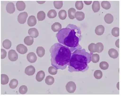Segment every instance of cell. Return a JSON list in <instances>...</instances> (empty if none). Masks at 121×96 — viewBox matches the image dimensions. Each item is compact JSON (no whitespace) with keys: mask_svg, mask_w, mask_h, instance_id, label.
Listing matches in <instances>:
<instances>
[{"mask_svg":"<svg viewBox=\"0 0 121 96\" xmlns=\"http://www.w3.org/2000/svg\"><path fill=\"white\" fill-rule=\"evenodd\" d=\"M80 28L73 24H69L65 28L61 29L56 35L59 43L68 47L72 52L82 48L79 45L82 36Z\"/></svg>","mask_w":121,"mask_h":96,"instance_id":"cell-1","label":"cell"},{"mask_svg":"<svg viewBox=\"0 0 121 96\" xmlns=\"http://www.w3.org/2000/svg\"><path fill=\"white\" fill-rule=\"evenodd\" d=\"M50 52L53 67L63 70L69 65L72 53L68 47L59 43H56L51 46Z\"/></svg>","mask_w":121,"mask_h":96,"instance_id":"cell-2","label":"cell"},{"mask_svg":"<svg viewBox=\"0 0 121 96\" xmlns=\"http://www.w3.org/2000/svg\"><path fill=\"white\" fill-rule=\"evenodd\" d=\"M91 55L84 49H78L72 53L68 71L73 72H84L89 69L88 64L91 61Z\"/></svg>","mask_w":121,"mask_h":96,"instance_id":"cell-3","label":"cell"},{"mask_svg":"<svg viewBox=\"0 0 121 96\" xmlns=\"http://www.w3.org/2000/svg\"><path fill=\"white\" fill-rule=\"evenodd\" d=\"M66 90L70 93H73L75 91L76 85L73 82L70 81L68 82L66 85Z\"/></svg>","mask_w":121,"mask_h":96,"instance_id":"cell-4","label":"cell"},{"mask_svg":"<svg viewBox=\"0 0 121 96\" xmlns=\"http://www.w3.org/2000/svg\"><path fill=\"white\" fill-rule=\"evenodd\" d=\"M28 17V14L26 12L20 13L18 16L17 20L19 24H24L25 23L27 18Z\"/></svg>","mask_w":121,"mask_h":96,"instance_id":"cell-5","label":"cell"},{"mask_svg":"<svg viewBox=\"0 0 121 96\" xmlns=\"http://www.w3.org/2000/svg\"><path fill=\"white\" fill-rule=\"evenodd\" d=\"M8 57L9 59L12 61H15L18 58V55L14 50H11L9 52Z\"/></svg>","mask_w":121,"mask_h":96,"instance_id":"cell-6","label":"cell"},{"mask_svg":"<svg viewBox=\"0 0 121 96\" xmlns=\"http://www.w3.org/2000/svg\"><path fill=\"white\" fill-rule=\"evenodd\" d=\"M16 50L20 54H24L26 53L28 49L23 44H18L16 47Z\"/></svg>","mask_w":121,"mask_h":96,"instance_id":"cell-7","label":"cell"},{"mask_svg":"<svg viewBox=\"0 0 121 96\" xmlns=\"http://www.w3.org/2000/svg\"><path fill=\"white\" fill-rule=\"evenodd\" d=\"M27 59L29 62L31 63H33L36 61L37 57L34 53L31 52L28 53L27 55Z\"/></svg>","mask_w":121,"mask_h":96,"instance_id":"cell-8","label":"cell"},{"mask_svg":"<svg viewBox=\"0 0 121 96\" xmlns=\"http://www.w3.org/2000/svg\"><path fill=\"white\" fill-rule=\"evenodd\" d=\"M35 72V69L32 65H30L26 68L25 70V73L29 76L33 75Z\"/></svg>","mask_w":121,"mask_h":96,"instance_id":"cell-9","label":"cell"},{"mask_svg":"<svg viewBox=\"0 0 121 96\" xmlns=\"http://www.w3.org/2000/svg\"><path fill=\"white\" fill-rule=\"evenodd\" d=\"M6 10L8 13L13 14L15 10L14 4L12 2H10L7 4L6 7Z\"/></svg>","mask_w":121,"mask_h":96,"instance_id":"cell-10","label":"cell"},{"mask_svg":"<svg viewBox=\"0 0 121 96\" xmlns=\"http://www.w3.org/2000/svg\"><path fill=\"white\" fill-rule=\"evenodd\" d=\"M37 20L35 16H31L28 18L27 24L30 27L34 26L36 24Z\"/></svg>","mask_w":121,"mask_h":96,"instance_id":"cell-11","label":"cell"},{"mask_svg":"<svg viewBox=\"0 0 121 96\" xmlns=\"http://www.w3.org/2000/svg\"><path fill=\"white\" fill-rule=\"evenodd\" d=\"M28 33L30 36L34 38H36L39 36L38 30L35 28H30L28 31Z\"/></svg>","mask_w":121,"mask_h":96,"instance_id":"cell-12","label":"cell"},{"mask_svg":"<svg viewBox=\"0 0 121 96\" xmlns=\"http://www.w3.org/2000/svg\"><path fill=\"white\" fill-rule=\"evenodd\" d=\"M108 54L112 58L116 59L118 56V52L116 50L114 49H110L108 51Z\"/></svg>","mask_w":121,"mask_h":96,"instance_id":"cell-13","label":"cell"},{"mask_svg":"<svg viewBox=\"0 0 121 96\" xmlns=\"http://www.w3.org/2000/svg\"><path fill=\"white\" fill-rule=\"evenodd\" d=\"M104 28L102 25H99L95 28V32L96 35L98 36L102 35L104 32Z\"/></svg>","mask_w":121,"mask_h":96,"instance_id":"cell-14","label":"cell"},{"mask_svg":"<svg viewBox=\"0 0 121 96\" xmlns=\"http://www.w3.org/2000/svg\"><path fill=\"white\" fill-rule=\"evenodd\" d=\"M16 8L19 11L24 10L26 8V5L24 2L22 1H17L16 4Z\"/></svg>","mask_w":121,"mask_h":96,"instance_id":"cell-15","label":"cell"},{"mask_svg":"<svg viewBox=\"0 0 121 96\" xmlns=\"http://www.w3.org/2000/svg\"><path fill=\"white\" fill-rule=\"evenodd\" d=\"M45 76V73L43 71H40L37 72L36 76V79L37 81L41 82L44 79Z\"/></svg>","mask_w":121,"mask_h":96,"instance_id":"cell-16","label":"cell"},{"mask_svg":"<svg viewBox=\"0 0 121 96\" xmlns=\"http://www.w3.org/2000/svg\"><path fill=\"white\" fill-rule=\"evenodd\" d=\"M62 26V25L59 23H54L52 26V30L54 32H59L61 29Z\"/></svg>","mask_w":121,"mask_h":96,"instance_id":"cell-17","label":"cell"},{"mask_svg":"<svg viewBox=\"0 0 121 96\" xmlns=\"http://www.w3.org/2000/svg\"><path fill=\"white\" fill-rule=\"evenodd\" d=\"M75 17L78 21H81L85 18V15L83 12H76L75 14Z\"/></svg>","mask_w":121,"mask_h":96,"instance_id":"cell-18","label":"cell"},{"mask_svg":"<svg viewBox=\"0 0 121 96\" xmlns=\"http://www.w3.org/2000/svg\"><path fill=\"white\" fill-rule=\"evenodd\" d=\"M24 42L27 46H31L34 42L33 38L30 36H27L24 39Z\"/></svg>","mask_w":121,"mask_h":96,"instance_id":"cell-19","label":"cell"},{"mask_svg":"<svg viewBox=\"0 0 121 96\" xmlns=\"http://www.w3.org/2000/svg\"><path fill=\"white\" fill-rule=\"evenodd\" d=\"M9 79L7 75L5 74L1 75V83L2 85H6L8 84Z\"/></svg>","mask_w":121,"mask_h":96,"instance_id":"cell-20","label":"cell"},{"mask_svg":"<svg viewBox=\"0 0 121 96\" xmlns=\"http://www.w3.org/2000/svg\"><path fill=\"white\" fill-rule=\"evenodd\" d=\"M104 20L105 22L108 24H111L113 21V16L112 14H107L104 17Z\"/></svg>","mask_w":121,"mask_h":96,"instance_id":"cell-21","label":"cell"},{"mask_svg":"<svg viewBox=\"0 0 121 96\" xmlns=\"http://www.w3.org/2000/svg\"><path fill=\"white\" fill-rule=\"evenodd\" d=\"M92 9L94 12H97L100 9V5L99 1H95L93 2L92 5Z\"/></svg>","mask_w":121,"mask_h":96,"instance_id":"cell-22","label":"cell"},{"mask_svg":"<svg viewBox=\"0 0 121 96\" xmlns=\"http://www.w3.org/2000/svg\"><path fill=\"white\" fill-rule=\"evenodd\" d=\"M36 53L39 57L41 58L45 54V50L42 47H39L36 49Z\"/></svg>","mask_w":121,"mask_h":96,"instance_id":"cell-23","label":"cell"},{"mask_svg":"<svg viewBox=\"0 0 121 96\" xmlns=\"http://www.w3.org/2000/svg\"><path fill=\"white\" fill-rule=\"evenodd\" d=\"M91 55V61L94 63H97L100 60V56L97 54H93V53H90Z\"/></svg>","mask_w":121,"mask_h":96,"instance_id":"cell-24","label":"cell"},{"mask_svg":"<svg viewBox=\"0 0 121 96\" xmlns=\"http://www.w3.org/2000/svg\"><path fill=\"white\" fill-rule=\"evenodd\" d=\"M76 12V10L74 8H70L68 10V16L71 19H73L75 18V14Z\"/></svg>","mask_w":121,"mask_h":96,"instance_id":"cell-25","label":"cell"},{"mask_svg":"<svg viewBox=\"0 0 121 96\" xmlns=\"http://www.w3.org/2000/svg\"><path fill=\"white\" fill-rule=\"evenodd\" d=\"M3 46L5 49H9L12 46V42L9 39H6L3 42Z\"/></svg>","mask_w":121,"mask_h":96,"instance_id":"cell-26","label":"cell"},{"mask_svg":"<svg viewBox=\"0 0 121 96\" xmlns=\"http://www.w3.org/2000/svg\"><path fill=\"white\" fill-rule=\"evenodd\" d=\"M46 15L43 11H40L37 14V18L39 21H42L45 18Z\"/></svg>","mask_w":121,"mask_h":96,"instance_id":"cell-27","label":"cell"},{"mask_svg":"<svg viewBox=\"0 0 121 96\" xmlns=\"http://www.w3.org/2000/svg\"><path fill=\"white\" fill-rule=\"evenodd\" d=\"M54 79L53 77L50 76H48L45 80V83L48 85H52L54 82Z\"/></svg>","mask_w":121,"mask_h":96,"instance_id":"cell-28","label":"cell"},{"mask_svg":"<svg viewBox=\"0 0 121 96\" xmlns=\"http://www.w3.org/2000/svg\"><path fill=\"white\" fill-rule=\"evenodd\" d=\"M18 85V81L16 79H13L10 81L9 84L10 88L12 89H15Z\"/></svg>","mask_w":121,"mask_h":96,"instance_id":"cell-29","label":"cell"},{"mask_svg":"<svg viewBox=\"0 0 121 96\" xmlns=\"http://www.w3.org/2000/svg\"><path fill=\"white\" fill-rule=\"evenodd\" d=\"M67 16L66 12L65 10H61L59 12V17L61 20H65Z\"/></svg>","mask_w":121,"mask_h":96,"instance_id":"cell-30","label":"cell"},{"mask_svg":"<svg viewBox=\"0 0 121 96\" xmlns=\"http://www.w3.org/2000/svg\"><path fill=\"white\" fill-rule=\"evenodd\" d=\"M48 17L50 18H54L56 16L57 12L54 9H51L48 12Z\"/></svg>","mask_w":121,"mask_h":96,"instance_id":"cell-31","label":"cell"},{"mask_svg":"<svg viewBox=\"0 0 121 96\" xmlns=\"http://www.w3.org/2000/svg\"><path fill=\"white\" fill-rule=\"evenodd\" d=\"M101 5L103 8L106 10L109 9L111 7L110 3L107 1H102Z\"/></svg>","mask_w":121,"mask_h":96,"instance_id":"cell-32","label":"cell"},{"mask_svg":"<svg viewBox=\"0 0 121 96\" xmlns=\"http://www.w3.org/2000/svg\"><path fill=\"white\" fill-rule=\"evenodd\" d=\"M94 76L97 79H100L103 77V73L100 70H97L95 71L94 73Z\"/></svg>","mask_w":121,"mask_h":96,"instance_id":"cell-33","label":"cell"},{"mask_svg":"<svg viewBox=\"0 0 121 96\" xmlns=\"http://www.w3.org/2000/svg\"><path fill=\"white\" fill-rule=\"evenodd\" d=\"M96 52L100 53L104 50V46L103 44L101 42H98L96 44Z\"/></svg>","mask_w":121,"mask_h":96,"instance_id":"cell-34","label":"cell"},{"mask_svg":"<svg viewBox=\"0 0 121 96\" xmlns=\"http://www.w3.org/2000/svg\"><path fill=\"white\" fill-rule=\"evenodd\" d=\"M112 35L115 37H118L119 36V29L118 27L113 28L112 31Z\"/></svg>","mask_w":121,"mask_h":96,"instance_id":"cell-35","label":"cell"},{"mask_svg":"<svg viewBox=\"0 0 121 96\" xmlns=\"http://www.w3.org/2000/svg\"><path fill=\"white\" fill-rule=\"evenodd\" d=\"M89 51L91 53H95L96 52V45L94 43L90 44L88 46Z\"/></svg>","mask_w":121,"mask_h":96,"instance_id":"cell-36","label":"cell"},{"mask_svg":"<svg viewBox=\"0 0 121 96\" xmlns=\"http://www.w3.org/2000/svg\"><path fill=\"white\" fill-rule=\"evenodd\" d=\"M75 7L77 9L81 10L82 9L83 7V4L82 1H77L75 4Z\"/></svg>","mask_w":121,"mask_h":96,"instance_id":"cell-37","label":"cell"},{"mask_svg":"<svg viewBox=\"0 0 121 96\" xmlns=\"http://www.w3.org/2000/svg\"><path fill=\"white\" fill-rule=\"evenodd\" d=\"M28 89L27 87L25 85L21 86L19 89V91L21 94H24L27 92Z\"/></svg>","mask_w":121,"mask_h":96,"instance_id":"cell-38","label":"cell"},{"mask_svg":"<svg viewBox=\"0 0 121 96\" xmlns=\"http://www.w3.org/2000/svg\"><path fill=\"white\" fill-rule=\"evenodd\" d=\"M109 64L107 62L105 61L101 62L99 64L100 68L103 70H106L109 68Z\"/></svg>","mask_w":121,"mask_h":96,"instance_id":"cell-39","label":"cell"},{"mask_svg":"<svg viewBox=\"0 0 121 96\" xmlns=\"http://www.w3.org/2000/svg\"><path fill=\"white\" fill-rule=\"evenodd\" d=\"M54 5L55 8L57 9H60L62 7L63 3L62 1H54Z\"/></svg>","mask_w":121,"mask_h":96,"instance_id":"cell-40","label":"cell"},{"mask_svg":"<svg viewBox=\"0 0 121 96\" xmlns=\"http://www.w3.org/2000/svg\"><path fill=\"white\" fill-rule=\"evenodd\" d=\"M48 72L52 75H55L56 74L57 72V69L54 67H50L48 69Z\"/></svg>","mask_w":121,"mask_h":96,"instance_id":"cell-41","label":"cell"},{"mask_svg":"<svg viewBox=\"0 0 121 96\" xmlns=\"http://www.w3.org/2000/svg\"><path fill=\"white\" fill-rule=\"evenodd\" d=\"M7 56V52L4 49L1 50V59H4L6 58Z\"/></svg>","mask_w":121,"mask_h":96,"instance_id":"cell-42","label":"cell"},{"mask_svg":"<svg viewBox=\"0 0 121 96\" xmlns=\"http://www.w3.org/2000/svg\"><path fill=\"white\" fill-rule=\"evenodd\" d=\"M92 2V1H84V3H85V4L87 5H90L91 4Z\"/></svg>","mask_w":121,"mask_h":96,"instance_id":"cell-43","label":"cell"},{"mask_svg":"<svg viewBox=\"0 0 121 96\" xmlns=\"http://www.w3.org/2000/svg\"><path fill=\"white\" fill-rule=\"evenodd\" d=\"M119 39H118V40H117L116 41V42L115 43L116 46L118 48H119Z\"/></svg>","mask_w":121,"mask_h":96,"instance_id":"cell-44","label":"cell"},{"mask_svg":"<svg viewBox=\"0 0 121 96\" xmlns=\"http://www.w3.org/2000/svg\"><path fill=\"white\" fill-rule=\"evenodd\" d=\"M37 3H39V4H43L44 3H45V1H37Z\"/></svg>","mask_w":121,"mask_h":96,"instance_id":"cell-45","label":"cell"}]
</instances>
